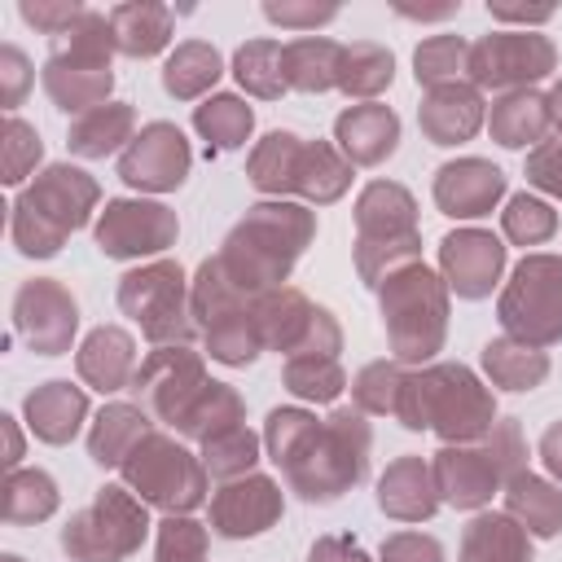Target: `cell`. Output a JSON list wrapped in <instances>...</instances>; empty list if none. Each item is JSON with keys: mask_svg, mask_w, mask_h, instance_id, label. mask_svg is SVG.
Returning <instances> with one entry per match:
<instances>
[{"mask_svg": "<svg viewBox=\"0 0 562 562\" xmlns=\"http://www.w3.org/2000/svg\"><path fill=\"white\" fill-rule=\"evenodd\" d=\"M263 448L281 465L290 492H299L307 505H329L369 474L373 435L356 404L334 408L329 417L307 408H272L263 422Z\"/></svg>", "mask_w": 562, "mask_h": 562, "instance_id": "cell-1", "label": "cell"}, {"mask_svg": "<svg viewBox=\"0 0 562 562\" xmlns=\"http://www.w3.org/2000/svg\"><path fill=\"white\" fill-rule=\"evenodd\" d=\"M312 237H316V211H307L303 202L268 198V202H255L233 224V233L224 237L215 259L241 294L259 299V294L285 285V277L294 272V263L312 246Z\"/></svg>", "mask_w": 562, "mask_h": 562, "instance_id": "cell-2", "label": "cell"}, {"mask_svg": "<svg viewBox=\"0 0 562 562\" xmlns=\"http://www.w3.org/2000/svg\"><path fill=\"white\" fill-rule=\"evenodd\" d=\"M395 422L404 430H435L443 443H474L496 426V400L465 364H422L404 373Z\"/></svg>", "mask_w": 562, "mask_h": 562, "instance_id": "cell-3", "label": "cell"}, {"mask_svg": "<svg viewBox=\"0 0 562 562\" xmlns=\"http://www.w3.org/2000/svg\"><path fill=\"white\" fill-rule=\"evenodd\" d=\"M97 202L101 189L83 167L53 162L13 198L9 237L26 259H48L66 246L70 233H79L92 220Z\"/></svg>", "mask_w": 562, "mask_h": 562, "instance_id": "cell-4", "label": "cell"}, {"mask_svg": "<svg viewBox=\"0 0 562 562\" xmlns=\"http://www.w3.org/2000/svg\"><path fill=\"white\" fill-rule=\"evenodd\" d=\"M246 176L259 193L285 198L299 193L312 206H329L351 184V162L329 140H303L294 132H268L246 162Z\"/></svg>", "mask_w": 562, "mask_h": 562, "instance_id": "cell-5", "label": "cell"}, {"mask_svg": "<svg viewBox=\"0 0 562 562\" xmlns=\"http://www.w3.org/2000/svg\"><path fill=\"white\" fill-rule=\"evenodd\" d=\"M439 501L452 509H483L514 474L527 470V443L514 417H496V426L474 443H443L430 457Z\"/></svg>", "mask_w": 562, "mask_h": 562, "instance_id": "cell-6", "label": "cell"}, {"mask_svg": "<svg viewBox=\"0 0 562 562\" xmlns=\"http://www.w3.org/2000/svg\"><path fill=\"white\" fill-rule=\"evenodd\" d=\"M391 356L400 364H426L448 338V281L426 263H408L378 290Z\"/></svg>", "mask_w": 562, "mask_h": 562, "instance_id": "cell-7", "label": "cell"}, {"mask_svg": "<svg viewBox=\"0 0 562 562\" xmlns=\"http://www.w3.org/2000/svg\"><path fill=\"white\" fill-rule=\"evenodd\" d=\"M189 303H193V325H198V334H202L211 360L241 369V364H250V360L263 351L255 299L241 294V290L224 277V268H220L215 255L202 259L198 277L189 281Z\"/></svg>", "mask_w": 562, "mask_h": 562, "instance_id": "cell-8", "label": "cell"}, {"mask_svg": "<svg viewBox=\"0 0 562 562\" xmlns=\"http://www.w3.org/2000/svg\"><path fill=\"white\" fill-rule=\"evenodd\" d=\"M149 509L132 487L105 483L97 496L75 509L61 527V549L70 562H123L149 536Z\"/></svg>", "mask_w": 562, "mask_h": 562, "instance_id": "cell-9", "label": "cell"}, {"mask_svg": "<svg viewBox=\"0 0 562 562\" xmlns=\"http://www.w3.org/2000/svg\"><path fill=\"white\" fill-rule=\"evenodd\" d=\"M119 307L140 325V334L154 347H189L198 325H193V303H189V277L176 259H154L119 277Z\"/></svg>", "mask_w": 562, "mask_h": 562, "instance_id": "cell-10", "label": "cell"}, {"mask_svg": "<svg viewBox=\"0 0 562 562\" xmlns=\"http://www.w3.org/2000/svg\"><path fill=\"white\" fill-rule=\"evenodd\" d=\"M123 483L162 514H193L206 501V465L184 443L162 430H149L132 457L119 465Z\"/></svg>", "mask_w": 562, "mask_h": 562, "instance_id": "cell-11", "label": "cell"}, {"mask_svg": "<svg viewBox=\"0 0 562 562\" xmlns=\"http://www.w3.org/2000/svg\"><path fill=\"white\" fill-rule=\"evenodd\" d=\"M496 316L509 338L527 347L562 342V255H527L514 263Z\"/></svg>", "mask_w": 562, "mask_h": 562, "instance_id": "cell-12", "label": "cell"}, {"mask_svg": "<svg viewBox=\"0 0 562 562\" xmlns=\"http://www.w3.org/2000/svg\"><path fill=\"white\" fill-rule=\"evenodd\" d=\"M255 316H259L263 351H281L285 360L290 356H338L342 351V329H338L334 312L312 303L294 285L259 294Z\"/></svg>", "mask_w": 562, "mask_h": 562, "instance_id": "cell-13", "label": "cell"}, {"mask_svg": "<svg viewBox=\"0 0 562 562\" xmlns=\"http://www.w3.org/2000/svg\"><path fill=\"white\" fill-rule=\"evenodd\" d=\"M558 70V48L540 31H492L470 44V83L496 92H522Z\"/></svg>", "mask_w": 562, "mask_h": 562, "instance_id": "cell-14", "label": "cell"}, {"mask_svg": "<svg viewBox=\"0 0 562 562\" xmlns=\"http://www.w3.org/2000/svg\"><path fill=\"white\" fill-rule=\"evenodd\" d=\"M206 364H202V356L193 351V347H154L145 360H140V369H136V378H132V395H136V404L154 417V422H167V426H176L184 413H189V404L206 391Z\"/></svg>", "mask_w": 562, "mask_h": 562, "instance_id": "cell-15", "label": "cell"}, {"mask_svg": "<svg viewBox=\"0 0 562 562\" xmlns=\"http://www.w3.org/2000/svg\"><path fill=\"white\" fill-rule=\"evenodd\" d=\"M97 250L105 259H140L176 246L180 220L171 206L149 202V198H110L105 211L97 215Z\"/></svg>", "mask_w": 562, "mask_h": 562, "instance_id": "cell-16", "label": "cell"}, {"mask_svg": "<svg viewBox=\"0 0 562 562\" xmlns=\"http://www.w3.org/2000/svg\"><path fill=\"white\" fill-rule=\"evenodd\" d=\"M13 329L35 356H61L79 329V303L57 277H31L13 294Z\"/></svg>", "mask_w": 562, "mask_h": 562, "instance_id": "cell-17", "label": "cell"}, {"mask_svg": "<svg viewBox=\"0 0 562 562\" xmlns=\"http://www.w3.org/2000/svg\"><path fill=\"white\" fill-rule=\"evenodd\" d=\"M193 149L176 123H145L136 140L119 154V180L140 193H171L189 180Z\"/></svg>", "mask_w": 562, "mask_h": 562, "instance_id": "cell-18", "label": "cell"}, {"mask_svg": "<svg viewBox=\"0 0 562 562\" xmlns=\"http://www.w3.org/2000/svg\"><path fill=\"white\" fill-rule=\"evenodd\" d=\"M281 509H285L281 487L268 474H246V479L220 483V492L211 496V527L224 540H250L277 527Z\"/></svg>", "mask_w": 562, "mask_h": 562, "instance_id": "cell-19", "label": "cell"}, {"mask_svg": "<svg viewBox=\"0 0 562 562\" xmlns=\"http://www.w3.org/2000/svg\"><path fill=\"white\" fill-rule=\"evenodd\" d=\"M439 272L457 299H487L505 272V246L487 228H457L439 241Z\"/></svg>", "mask_w": 562, "mask_h": 562, "instance_id": "cell-20", "label": "cell"}, {"mask_svg": "<svg viewBox=\"0 0 562 562\" xmlns=\"http://www.w3.org/2000/svg\"><path fill=\"white\" fill-rule=\"evenodd\" d=\"M505 198V171L487 158H457L435 171V206L448 220H479Z\"/></svg>", "mask_w": 562, "mask_h": 562, "instance_id": "cell-21", "label": "cell"}, {"mask_svg": "<svg viewBox=\"0 0 562 562\" xmlns=\"http://www.w3.org/2000/svg\"><path fill=\"white\" fill-rule=\"evenodd\" d=\"M334 140L351 167H378L400 145V114L391 105H378V101L347 105L334 119Z\"/></svg>", "mask_w": 562, "mask_h": 562, "instance_id": "cell-22", "label": "cell"}, {"mask_svg": "<svg viewBox=\"0 0 562 562\" xmlns=\"http://www.w3.org/2000/svg\"><path fill=\"white\" fill-rule=\"evenodd\" d=\"M439 505L443 501H439V487H435V470L417 452L395 457L386 465V474L378 479V509L395 522H426V518H435Z\"/></svg>", "mask_w": 562, "mask_h": 562, "instance_id": "cell-23", "label": "cell"}, {"mask_svg": "<svg viewBox=\"0 0 562 562\" xmlns=\"http://www.w3.org/2000/svg\"><path fill=\"white\" fill-rule=\"evenodd\" d=\"M417 123L430 145H461L483 127V92L465 79L430 88L417 105Z\"/></svg>", "mask_w": 562, "mask_h": 562, "instance_id": "cell-24", "label": "cell"}, {"mask_svg": "<svg viewBox=\"0 0 562 562\" xmlns=\"http://www.w3.org/2000/svg\"><path fill=\"white\" fill-rule=\"evenodd\" d=\"M75 369H79V378H83L92 391H101V395L127 391L132 378H136V369H140V364H136V342H132V334H127L123 325H97V329L79 342Z\"/></svg>", "mask_w": 562, "mask_h": 562, "instance_id": "cell-25", "label": "cell"}, {"mask_svg": "<svg viewBox=\"0 0 562 562\" xmlns=\"http://www.w3.org/2000/svg\"><path fill=\"white\" fill-rule=\"evenodd\" d=\"M417 237V202L395 180H369L356 198V241Z\"/></svg>", "mask_w": 562, "mask_h": 562, "instance_id": "cell-26", "label": "cell"}, {"mask_svg": "<svg viewBox=\"0 0 562 562\" xmlns=\"http://www.w3.org/2000/svg\"><path fill=\"white\" fill-rule=\"evenodd\" d=\"M22 417L31 426L35 439L44 443H70L79 435V426L88 422V391L66 382V378H53L44 386H35L26 400H22Z\"/></svg>", "mask_w": 562, "mask_h": 562, "instance_id": "cell-27", "label": "cell"}, {"mask_svg": "<svg viewBox=\"0 0 562 562\" xmlns=\"http://www.w3.org/2000/svg\"><path fill=\"white\" fill-rule=\"evenodd\" d=\"M136 140V110L127 101H105L88 114H79L66 132V145L75 158H105L123 154Z\"/></svg>", "mask_w": 562, "mask_h": 562, "instance_id": "cell-28", "label": "cell"}, {"mask_svg": "<svg viewBox=\"0 0 562 562\" xmlns=\"http://www.w3.org/2000/svg\"><path fill=\"white\" fill-rule=\"evenodd\" d=\"M501 496H505V514L518 527H527V536H540V540L562 536V487L558 483L522 470L505 483Z\"/></svg>", "mask_w": 562, "mask_h": 562, "instance_id": "cell-29", "label": "cell"}, {"mask_svg": "<svg viewBox=\"0 0 562 562\" xmlns=\"http://www.w3.org/2000/svg\"><path fill=\"white\" fill-rule=\"evenodd\" d=\"M171 26H176V13L167 4H154V0H132V4H114L110 9V31H114V44L123 57H158L167 44H171Z\"/></svg>", "mask_w": 562, "mask_h": 562, "instance_id": "cell-30", "label": "cell"}, {"mask_svg": "<svg viewBox=\"0 0 562 562\" xmlns=\"http://www.w3.org/2000/svg\"><path fill=\"white\" fill-rule=\"evenodd\" d=\"M149 430H154V417L140 404H123V400L119 404H105L97 413L92 430H88V457L97 465H105V470H119Z\"/></svg>", "mask_w": 562, "mask_h": 562, "instance_id": "cell-31", "label": "cell"}, {"mask_svg": "<svg viewBox=\"0 0 562 562\" xmlns=\"http://www.w3.org/2000/svg\"><path fill=\"white\" fill-rule=\"evenodd\" d=\"M549 101L536 92V88H522V92H505L501 101H492V114H487V132L496 145L505 149H527V145H540L549 136Z\"/></svg>", "mask_w": 562, "mask_h": 562, "instance_id": "cell-32", "label": "cell"}, {"mask_svg": "<svg viewBox=\"0 0 562 562\" xmlns=\"http://www.w3.org/2000/svg\"><path fill=\"white\" fill-rule=\"evenodd\" d=\"M461 562H531V536L509 514H474L461 531Z\"/></svg>", "mask_w": 562, "mask_h": 562, "instance_id": "cell-33", "label": "cell"}, {"mask_svg": "<svg viewBox=\"0 0 562 562\" xmlns=\"http://www.w3.org/2000/svg\"><path fill=\"white\" fill-rule=\"evenodd\" d=\"M285 88L294 92H329L338 88L342 44L329 35H299L285 44Z\"/></svg>", "mask_w": 562, "mask_h": 562, "instance_id": "cell-34", "label": "cell"}, {"mask_svg": "<svg viewBox=\"0 0 562 562\" xmlns=\"http://www.w3.org/2000/svg\"><path fill=\"white\" fill-rule=\"evenodd\" d=\"M44 92L53 97L57 110L66 114H88L97 105H105L110 88H114V70H92V66H61V61H48L44 57Z\"/></svg>", "mask_w": 562, "mask_h": 562, "instance_id": "cell-35", "label": "cell"}, {"mask_svg": "<svg viewBox=\"0 0 562 562\" xmlns=\"http://www.w3.org/2000/svg\"><path fill=\"white\" fill-rule=\"evenodd\" d=\"M220 75H224V61H220L215 44L184 40V44H176V53L162 66V88L176 101H198L220 83Z\"/></svg>", "mask_w": 562, "mask_h": 562, "instance_id": "cell-36", "label": "cell"}, {"mask_svg": "<svg viewBox=\"0 0 562 562\" xmlns=\"http://www.w3.org/2000/svg\"><path fill=\"white\" fill-rule=\"evenodd\" d=\"M193 127H198V136L206 140L211 154H228V149H241L250 140L255 110L233 92H215L202 105H193Z\"/></svg>", "mask_w": 562, "mask_h": 562, "instance_id": "cell-37", "label": "cell"}, {"mask_svg": "<svg viewBox=\"0 0 562 562\" xmlns=\"http://www.w3.org/2000/svg\"><path fill=\"white\" fill-rule=\"evenodd\" d=\"M483 373L492 378V386H505V391H536L544 378H549V356L540 347H527L509 334L492 338L483 347Z\"/></svg>", "mask_w": 562, "mask_h": 562, "instance_id": "cell-38", "label": "cell"}, {"mask_svg": "<svg viewBox=\"0 0 562 562\" xmlns=\"http://www.w3.org/2000/svg\"><path fill=\"white\" fill-rule=\"evenodd\" d=\"M395 79V57L391 48L373 44V40H356L342 48L338 61V92L356 97V101H373L378 92H386Z\"/></svg>", "mask_w": 562, "mask_h": 562, "instance_id": "cell-39", "label": "cell"}, {"mask_svg": "<svg viewBox=\"0 0 562 562\" xmlns=\"http://www.w3.org/2000/svg\"><path fill=\"white\" fill-rule=\"evenodd\" d=\"M241 422H246L241 395L228 382H206V391L189 404V413L176 422V430L184 439H193V443H206V439H215V435H224V430H233Z\"/></svg>", "mask_w": 562, "mask_h": 562, "instance_id": "cell-40", "label": "cell"}, {"mask_svg": "<svg viewBox=\"0 0 562 562\" xmlns=\"http://www.w3.org/2000/svg\"><path fill=\"white\" fill-rule=\"evenodd\" d=\"M281 57H285V44H277V40H246L233 53V75H237V83L250 97L277 101L281 92H290L285 88V61Z\"/></svg>", "mask_w": 562, "mask_h": 562, "instance_id": "cell-41", "label": "cell"}, {"mask_svg": "<svg viewBox=\"0 0 562 562\" xmlns=\"http://www.w3.org/2000/svg\"><path fill=\"white\" fill-rule=\"evenodd\" d=\"M57 501H61V496H57L53 474H44V470H9L0 514H4V522L26 527V522L53 518V514H57Z\"/></svg>", "mask_w": 562, "mask_h": 562, "instance_id": "cell-42", "label": "cell"}, {"mask_svg": "<svg viewBox=\"0 0 562 562\" xmlns=\"http://www.w3.org/2000/svg\"><path fill=\"white\" fill-rule=\"evenodd\" d=\"M281 382H285V391L299 395V400L329 404V400L342 395L347 373H342L338 356H290L285 369H281Z\"/></svg>", "mask_w": 562, "mask_h": 562, "instance_id": "cell-43", "label": "cell"}, {"mask_svg": "<svg viewBox=\"0 0 562 562\" xmlns=\"http://www.w3.org/2000/svg\"><path fill=\"white\" fill-rule=\"evenodd\" d=\"M255 461H259V435H255L246 422L202 443V465H206V474L220 479V483H233V479L255 474Z\"/></svg>", "mask_w": 562, "mask_h": 562, "instance_id": "cell-44", "label": "cell"}, {"mask_svg": "<svg viewBox=\"0 0 562 562\" xmlns=\"http://www.w3.org/2000/svg\"><path fill=\"white\" fill-rule=\"evenodd\" d=\"M465 66H470V44L461 35H430L413 53V75L426 92L443 88V83H461Z\"/></svg>", "mask_w": 562, "mask_h": 562, "instance_id": "cell-45", "label": "cell"}, {"mask_svg": "<svg viewBox=\"0 0 562 562\" xmlns=\"http://www.w3.org/2000/svg\"><path fill=\"white\" fill-rule=\"evenodd\" d=\"M400 386H404V364L400 360H373L351 378V404L364 417H395L400 404Z\"/></svg>", "mask_w": 562, "mask_h": 562, "instance_id": "cell-46", "label": "cell"}, {"mask_svg": "<svg viewBox=\"0 0 562 562\" xmlns=\"http://www.w3.org/2000/svg\"><path fill=\"white\" fill-rule=\"evenodd\" d=\"M408 263H422V233L400 241H356V272L369 290H382V281Z\"/></svg>", "mask_w": 562, "mask_h": 562, "instance_id": "cell-47", "label": "cell"}, {"mask_svg": "<svg viewBox=\"0 0 562 562\" xmlns=\"http://www.w3.org/2000/svg\"><path fill=\"white\" fill-rule=\"evenodd\" d=\"M501 228L514 246H540L558 233V211L549 202L531 198V193H514L501 211Z\"/></svg>", "mask_w": 562, "mask_h": 562, "instance_id": "cell-48", "label": "cell"}, {"mask_svg": "<svg viewBox=\"0 0 562 562\" xmlns=\"http://www.w3.org/2000/svg\"><path fill=\"white\" fill-rule=\"evenodd\" d=\"M154 562H211L206 558V527L189 514H167L158 522Z\"/></svg>", "mask_w": 562, "mask_h": 562, "instance_id": "cell-49", "label": "cell"}, {"mask_svg": "<svg viewBox=\"0 0 562 562\" xmlns=\"http://www.w3.org/2000/svg\"><path fill=\"white\" fill-rule=\"evenodd\" d=\"M4 184H22L31 171H35V162L44 158V140H40V132L26 123V119H18V114H9L4 119Z\"/></svg>", "mask_w": 562, "mask_h": 562, "instance_id": "cell-50", "label": "cell"}, {"mask_svg": "<svg viewBox=\"0 0 562 562\" xmlns=\"http://www.w3.org/2000/svg\"><path fill=\"white\" fill-rule=\"evenodd\" d=\"M263 18L290 31H316L338 18V4H316V0H263Z\"/></svg>", "mask_w": 562, "mask_h": 562, "instance_id": "cell-51", "label": "cell"}, {"mask_svg": "<svg viewBox=\"0 0 562 562\" xmlns=\"http://www.w3.org/2000/svg\"><path fill=\"white\" fill-rule=\"evenodd\" d=\"M18 13H22V22L44 31L48 40H57L61 31H70L83 18V4H75V0H22Z\"/></svg>", "mask_w": 562, "mask_h": 562, "instance_id": "cell-52", "label": "cell"}, {"mask_svg": "<svg viewBox=\"0 0 562 562\" xmlns=\"http://www.w3.org/2000/svg\"><path fill=\"white\" fill-rule=\"evenodd\" d=\"M527 184L562 202V140H540L527 154Z\"/></svg>", "mask_w": 562, "mask_h": 562, "instance_id": "cell-53", "label": "cell"}, {"mask_svg": "<svg viewBox=\"0 0 562 562\" xmlns=\"http://www.w3.org/2000/svg\"><path fill=\"white\" fill-rule=\"evenodd\" d=\"M31 79H35V75H31L26 53H22L18 44H4V48H0V101H4V110H9V114L22 105V97H26Z\"/></svg>", "mask_w": 562, "mask_h": 562, "instance_id": "cell-54", "label": "cell"}, {"mask_svg": "<svg viewBox=\"0 0 562 562\" xmlns=\"http://www.w3.org/2000/svg\"><path fill=\"white\" fill-rule=\"evenodd\" d=\"M382 562H443V544L426 531H395L382 540Z\"/></svg>", "mask_w": 562, "mask_h": 562, "instance_id": "cell-55", "label": "cell"}, {"mask_svg": "<svg viewBox=\"0 0 562 562\" xmlns=\"http://www.w3.org/2000/svg\"><path fill=\"white\" fill-rule=\"evenodd\" d=\"M307 562H369V553L351 536H321L307 553Z\"/></svg>", "mask_w": 562, "mask_h": 562, "instance_id": "cell-56", "label": "cell"}, {"mask_svg": "<svg viewBox=\"0 0 562 562\" xmlns=\"http://www.w3.org/2000/svg\"><path fill=\"white\" fill-rule=\"evenodd\" d=\"M487 13L496 18V22H518L522 31H531V26H540V22H549L553 18V4H501V0H487Z\"/></svg>", "mask_w": 562, "mask_h": 562, "instance_id": "cell-57", "label": "cell"}, {"mask_svg": "<svg viewBox=\"0 0 562 562\" xmlns=\"http://www.w3.org/2000/svg\"><path fill=\"white\" fill-rule=\"evenodd\" d=\"M540 461H544V470L562 483V422H553V426L540 435Z\"/></svg>", "mask_w": 562, "mask_h": 562, "instance_id": "cell-58", "label": "cell"}, {"mask_svg": "<svg viewBox=\"0 0 562 562\" xmlns=\"http://www.w3.org/2000/svg\"><path fill=\"white\" fill-rule=\"evenodd\" d=\"M461 9V0H448V4H395V13H404V18H417V22H439V18H452Z\"/></svg>", "mask_w": 562, "mask_h": 562, "instance_id": "cell-59", "label": "cell"}, {"mask_svg": "<svg viewBox=\"0 0 562 562\" xmlns=\"http://www.w3.org/2000/svg\"><path fill=\"white\" fill-rule=\"evenodd\" d=\"M0 430H4V465L9 470H22V435H18V417H0Z\"/></svg>", "mask_w": 562, "mask_h": 562, "instance_id": "cell-60", "label": "cell"}, {"mask_svg": "<svg viewBox=\"0 0 562 562\" xmlns=\"http://www.w3.org/2000/svg\"><path fill=\"white\" fill-rule=\"evenodd\" d=\"M544 101H549V123L562 132V79H558V83L544 92Z\"/></svg>", "mask_w": 562, "mask_h": 562, "instance_id": "cell-61", "label": "cell"}, {"mask_svg": "<svg viewBox=\"0 0 562 562\" xmlns=\"http://www.w3.org/2000/svg\"><path fill=\"white\" fill-rule=\"evenodd\" d=\"M0 562H22V558H18V553H4V558H0Z\"/></svg>", "mask_w": 562, "mask_h": 562, "instance_id": "cell-62", "label": "cell"}]
</instances>
